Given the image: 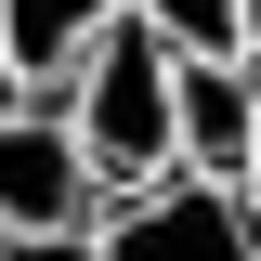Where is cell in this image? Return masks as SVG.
I'll use <instances>...</instances> for the list:
<instances>
[{
	"instance_id": "obj_5",
	"label": "cell",
	"mask_w": 261,
	"mask_h": 261,
	"mask_svg": "<svg viewBox=\"0 0 261 261\" xmlns=\"http://www.w3.org/2000/svg\"><path fill=\"white\" fill-rule=\"evenodd\" d=\"M118 13H130V0H0V39H13V65H27V92H53Z\"/></svg>"
},
{
	"instance_id": "obj_9",
	"label": "cell",
	"mask_w": 261,
	"mask_h": 261,
	"mask_svg": "<svg viewBox=\"0 0 261 261\" xmlns=\"http://www.w3.org/2000/svg\"><path fill=\"white\" fill-rule=\"evenodd\" d=\"M235 196H248V209H261V144H248V183H235Z\"/></svg>"
},
{
	"instance_id": "obj_7",
	"label": "cell",
	"mask_w": 261,
	"mask_h": 261,
	"mask_svg": "<svg viewBox=\"0 0 261 261\" xmlns=\"http://www.w3.org/2000/svg\"><path fill=\"white\" fill-rule=\"evenodd\" d=\"M13 105H27V65H13V39H0V118H13Z\"/></svg>"
},
{
	"instance_id": "obj_3",
	"label": "cell",
	"mask_w": 261,
	"mask_h": 261,
	"mask_svg": "<svg viewBox=\"0 0 261 261\" xmlns=\"http://www.w3.org/2000/svg\"><path fill=\"white\" fill-rule=\"evenodd\" d=\"M105 209H118V196H105V170L79 157V130L27 92L0 118V235H13V248H27V235H92Z\"/></svg>"
},
{
	"instance_id": "obj_8",
	"label": "cell",
	"mask_w": 261,
	"mask_h": 261,
	"mask_svg": "<svg viewBox=\"0 0 261 261\" xmlns=\"http://www.w3.org/2000/svg\"><path fill=\"white\" fill-rule=\"evenodd\" d=\"M235 65H248V79H261V0H248V39H235Z\"/></svg>"
},
{
	"instance_id": "obj_6",
	"label": "cell",
	"mask_w": 261,
	"mask_h": 261,
	"mask_svg": "<svg viewBox=\"0 0 261 261\" xmlns=\"http://www.w3.org/2000/svg\"><path fill=\"white\" fill-rule=\"evenodd\" d=\"M130 13H144V27L170 39V53H235V39H248V0H130Z\"/></svg>"
},
{
	"instance_id": "obj_2",
	"label": "cell",
	"mask_w": 261,
	"mask_h": 261,
	"mask_svg": "<svg viewBox=\"0 0 261 261\" xmlns=\"http://www.w3.org/2000/svg\"><path fill=\"white\" fill-rule=\"evenodd\" d=\"M92 261H261V209L235 183H196V170H170V183L118 196L92 222Z\"/></svg>"
},
{
	"instance_id": "obj_4",
	"label": "cell",
	"mask_w": 261,
	"mask_h": 261,
	"mask_svg": "<svg viewBox=\"0 0 261 261\" xmlns=\"http://www.w3.org/2000/svg\"><path fill=\"white\" fill-rule=\"evenodd\" d=\"M170 118H183V170L196 183H248V144H261V79L235 53H196L183 92H170Z\"/></svg>"
},
{
	"instance_id": "obj_1",
	"label": "cell",
	"mask_w": 261,
	"mask_h": 261,
	"mask_svg": "<svg viewBox=\"0 0 261 261\" xmlns=\"http://www.w3.org/2000/svg\"><path fill=\"white\" fill-rule=\"evenodd\" d=\"M170 92H183V53H170L144 13H118V27L65 65L39 105L79 130V157L105 170V196H144V183H170V170H183V118H170Z\"/></svg>"
}]
</instances>
